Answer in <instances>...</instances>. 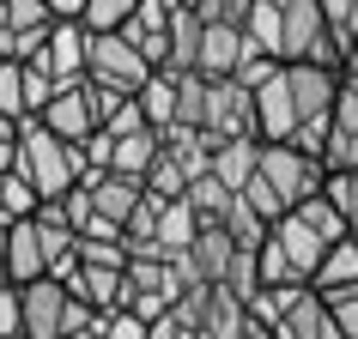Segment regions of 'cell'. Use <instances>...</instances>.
<instances>
[{"instance_id":"obj_1","label":"cell","mask_w":358,"mask_h":339,"mask_svg":"<svg viewBox=\"0 0 358 339\" xmlns=\"http://www.w3.org/2000/svg\"><path fill=\"white\" fill-rule=\"evenodd\" d=\"M346 236V218L328 194H310L292 212H280L262 236V285H316L328 248Z\"/></svg>"},{"instance_id":"obj_2","label":"cell","mask_w":358,"mask_h":339,"mask_svg":"<svg viewBox=\"0 0 358 339\" xmlns=\"http://www.w3.org/2000/svg\"><path fill=\"white\" fill-rule=\"evenodd\" d=\"M322 182H328V164H322L316 151L285 146V140H262V164H255V176L237 188V200H243L255 218H267V225H273V218H280V212H292L298 200L322 194Z\"/></svg>"},{"instance_id":"obj_3","label":"cell","mask_w":358,"mask_h":339,"mask_svg":"<svg viewBox=\"0 0 358 339\" xmlns=\"http://www.w3.org/2000/svg\"><path fill=\"white\" fill-rule=\"evenodd\" d=\"M19 327L24 339H79L97 327V309L85 297H73L55 273H43V279L19 285Z\"/></svg>"},{"instance_id":"obj_4","label":"cell","mask_w":358,"mask_h":339,"mask_svg":"<svg viewBox=\"0 0 358 339\" xmlns=\"http://www.w3.org/2000/svg\"><path fill=\"white\" fill-rule=\"evenodd\" d=\"M19 170L31 176V188L43 200L79 188L85 182V164H79V146L73 140H55L43 121H19Z\"/></svg>"},{"instance_id":"obj_5","label":"cell","mask_w":358,"mask_h":339,"mask_svg":"<svg viewBox=\"0 0 358 339\" xmlns=\"http://www.w3.org/2000/svg\"><path fill=\"white\" fill-rule=\"evenodd\" d=\"M280 61H316V67H340L346 49L322 19V0H285L280 6Z\"/></svg>"},{"instance_id":"obj_6","label":"cell","mask_w":358,"mask_h":339,"mask_svg":"<svg viewBox=\"0 0 358 339\" xmlns=\"http://www.w3.org/2000/svg\"><path fill=\"white\" fill-rule=\"evenodd\" d=\"M152 73V61L134 49L122 31H92L85 43V79L92 85H110V91H140Z\"/></svg>"},{"instance_id":"obj_7","label":"cell","mask_w":358,"mask_h":339,"mask_svg":"<svg viewBox=\"0 0 358 339\" xmlns=\"http://www.w3.org/2000/svg\"><path fill=\"white\" fill-rule=\"evenodd\" d=\"M201 128L213 133V140H237V133H255V97H249V85H237V79H213L207 73V97H201Z\"/></svg>"},{"instance_id":"obj_8","label":"cell","mask_w":358,"mask_h":339,"mask_svg":"<svg viewBox=\"0 0 358 339\" xmlns=\"http://www.w3.org/2000/svg\"><path fill=\"white\" fill-rule=\"evenodd\" d=\"M231 255H237V236H231L225 225H201V230H194V243L176 255V266H182V279H189V285H225Z\"/></svg>"},{"instance_id":"obj_9","label":"cell","mask_w":358,"mask_h":339,"mask_svg":"<svg viewBox=\"0 0 358 339\" xmlns=\"http://www.w3.org/2000/svg\"><path fill=\"white\" fill-rule=\"evenodd\" d=\"M273 339H346V333L334 327V315H328L316 285H298L285 297V309L273 315Z\"/></svg>"},{"instance_id":"obj_10","label":"cell","mask_w":358,"mask_h":339,"mask_svg":"<svg viewBox=\"0 0 358 339\" xmlns=\"http://www.w3.org/2000/svg\"><path fill=\"white\" fill-rule=\"evenodd\" d=\"M31 121H43L55 140H73V146H79V140L97 128L92 85H85V79H73V85H55V97H49V103H43V115H31Z\"/></svg>"},{"instance_id":"obj_11","label":"cell","mask_w":358,"mask_h":339,"mask_svg":"<svg viewBox=\"0 0 358 339\" xmlns=\"http://www.w3.org/2000/svg\"><path fill=\"white\" fill-rule=\"evenodd\" d=\"M85 43H92V31L79 19H55L49 24V43L37 49V67L55 85H73V79H85Z\"/></svg>"},{"instance_id":"obj_12","label":"cell","mask_w":358,"mask_h":339,"mask_svg":"<svg viewBox=\"0 0 358 339\" xmlns=\"http://www.w3.org/2000/svg\"><path fill=\"white\" fill-rule=\"evenodd\" d=\"M322 164L328 170H358V73H340V97H334Z\"/></svg>"},{"instance_id":"obj_13","label":"cell","mask_w":358,"mask_h":339,"mask_svg":"<svg viewBox=\"0 0 358 339\" xmlns=\"http://www.w3.org/2000/svg\"><path fill=\"white\" fill-rule=\"evenodd\" d=\"M85 194H92L97 218L128 225L134 206H140V194H146V182H140V176H122V170H97V176H85Z\"/></svg>"},{"instance_id":"obj_14","label":"cell","mask_w":358,"mask_h":339,"mask_svg":"<svg viewBox=\"0 0 358 339\" xmlns=\"http://www.w3.org/2000/svg\"><path fill=\"white\" fill-rule=\"evenodd\" d=\"M49 273V255H43V225L37 218H19L6 225V285H31Z\"/></svg>"},{"instance_id":"obj_15","label":"cell","mask_w":358,"mask_h":339,"mask_svg":"<svg viewBox=\"0 0 358 339\" xmlns=\"http://www.w3.org/2000/svg\"><path fill=\"white\" fill-rule=\"evenodd\" d=\"M255 140H292V91H285V67L255 85Z\"/></svg>"},{"instance_id":"obj_16","label":"cell","mask_w":358,"mask_h":339,"mask_svg":"<svg viewBox=\"0 0 358 339\" xmlns=\"http://www.w3.org/2000/svg\"><path fill=\"white\" fill-rule=\"evenodd\" d=\"M61 285H67L73 297H85L92 309H128V273H122V266H85L79 261Z\"/></svg>"},{"instance_id":"obj_17","label":"cell","mask_w":358,"mask_h":339,"mask_svg":"<svg viewBox=\"0 0 358 339\" xmlns=\"http://www.w3.org/2000/svg\"><path fill=\"white\" fill-rule=\"evenodd\" d=\"M243 49H249L243 24H207V19H201V55H194V73H213V79L237 73Z\"/></svg>"},{"instance_id":"obj_18","label":"cell","mask_w":358,"mask_h":339,"mask_svg":"<svg viewBox=\"0 0 358 339\" xmlns=\"http://www.w3.org/2000/svg\"><path fill=\"white\" fill-rule=\"evenodd\" d=\"M255 164H262V140L255 133H237V140H213V176L225 182V188H243L249 176H255Z\"/></svg>"},{"instance_id":"obj_19","label":"cell","mask_w":358,"mask_h":339,"mask_svg":"<svg viewBox=\"0 0 358 339\" xmlns=\"http://www.w3.org/2000/svg\"><path fill=\"white\" fill-rule=\"evenodd\" d=\"M158 146H164V133H158V128L110 133V170H122V176H146L152 158H158Z\"/></svg>"},{"instance_id":"obj_20","label":"cell","mask_w":358,"mask_h":339,"mask_svg":"<svg viewBox=\"0 0 358 339\" xmlns=\"http://www.w3.org/2000/svg\"><path fill=\"white\" fill-rule=\"evenodd\" d=\"M182 200L194 206V218L201 225H225L231 206H237V188H225L213 170H201V176H189V188H182Z\"/></svg>"},{"instance_id":"obj_21","label":"cell","mask_w":358,"mask_h":339,"mask_svg":"<svg viewBox=\"0 0 358 339\" xmlns=\"http://www.w3.org/2000/svg\"><path fill=\"white\" fill-rule=\"evenodd\" d=\"M37 206H43V194L31 188V176H24L19 164H13V170H0V225L37 218Z\"/></svg>"},{"instance_id":"obj_22","label":"cell","mask_w":358,"mask_h":339,"mask_svg":"<svg viewBox=\"0 0 358 339\" xmlns=\"http://www.w3.org/2000/svg\"><path fill=\"white\" fill-rule=\"evenodd\" d=\"M134 97H140V110H146V121H152L158 133H164L170 121H176V73L152 67V73H146V85H140Z\"/></svg>"},{"instance_id":"obj_23","label":"cell","mask_w":358,"mask_h":339,"mask_svg":"<svg viewBox=\"0 0 358 339\" xmlns=\"http://www.w3.org/2000/svg\"><path fill=\"white\" fill-rule=\"evenodd\" d=\"M316 285L328 291V285H358V230H346L334 248H328V261H322Z\"/></svg>"},{"instance_id":"obj_24","label":"cell","mask_w":358,"mask_h":339,"mask_svg":"<svg viewBox=\"0 0 358 339\" xmlns=\"http://www.w3.org/2000/svg\"><path fill=\"white\" fill-rule=\"evenodd\" d=\"M140 182H146V194H158V200H182V188H189V170H182L164 146H158V158H152V170L140 176Z\"/></svg>"},{"instance_id":"obj_25","label":"cell","mask_w":358,"mask_h":339,"mask_svg":"<svg viewBox=\"0 0 358 339\" xmlns=\"http://www.w3.org/2000/svg\"><path fill=\"white\" fill-rule=\"evenodd\" d=\"M0 24L6 31H49L55 13H49V0H0Z\"/></svg>"},{"instance_id":"obj_26","label":"cell","mask_w":358,"mask_h":339,"mask_svg":"<svg viewBox=\"0 0 358 339\" xmlns=\"http://www.w3.org/2000/svg\"><path fill=\"white\" fill-rule=\"evenodd\" d=\"M322 194L340 206V218H346V230H358V170H328V182H322Z\"/></svg>"},{"instance_id":"obj_27","label":"cell","mask_w":358,"mask_h":339,"mask_svg":"<svg viewBox=\"0 0 358 339\" xmlns=\"http://www.w3.org/2000/svg\"><path fill=\"white\" fill-rule=\"evenodd\" d=\"M322 291V285H316ZM322 303H328V315H334V327L346 339H358V285H328L322 291Z\"/></svg>"},{"instance_id":"obj_28","label":"cell","mask_w":358,"mask_h":339,"mask_svg":"<svg viewBox=\"0 0 358 339\" xmlns=\"http://www.w3.org/2000/svg\"><path fill=\"white\" fill-rule=\"evenodd\" d=\"M19 91H24V121H31V115H43V103L55 97V79L43 73L37 61H19Z\"/></svg>"},{"instance_id":"obj_29","label":"cell","mask_w":358,"mask_h":339,"mask_svg":"<svg viewBox=\"0 0 358 339\" xmlns=\"http://www.w3.org/2000/svg\"><path fill=\"white\" fill-rule=\"evenodd\" d=\"M134 6H140V0H85V31H122V24L134 19Z\"/></svg>"},{"instance_id":"obj_30","label":"cell","mask_w":358,"mask_h":339,"mask_svg":"<svg viewBox=\"0 0 358 339\" xmlns=\"http://www.w3.org/2000/svg\"><path fill=\"white\" fill-rule=\"evenodd\" d=\"M97 339H146V321L134 315V309H97Z\"/></svg>"},{"instance_id":"obj_31","label":"cell","mask_w":358,"mask_h":339,"mask_svg":"<svg viewBox=\"0 0 358 339\" xmlns=\"http://www.w3.org/2000/svg\"><path fill=\"white\" fill-rule=\"evenodd\" d=\"M322 19H328V31L340 37V49L358 37V0H322ZM346 67V61H340Z\"/></svg>"},{"instance_id":"obj_32","label":"cell","mask_w":358,"mask_h":339,"mask_svg":"<svg viewBox=\"0 0 358 339\" xmlns=\"http://www.w3.org/2000/svg\"><path fill=\"white\" fill-rule=\"evenodd\" d=\"M6 333H24V327H19V285L0 279V339Z\"/></svg>"},{"instance_id":"obj_33","label":"cell","mask_w":358,"mask_h":339,"mask_svg":"<svg viewBox=\"0 0 358 339\" xmlns=\"http://www.w3.org/2000/svg\"><path fill=\"white\" fill-rule=\"evenodd\" d=\"M55 19H85V0H49Z\"/></svg>"},{"instance_id":"obj_34","label":"cell","mask_w":358,"mask_h":339,"mask_svg":"<svg viewBox=\"0 0 358 339\" xmlns=\"http://www.w3.org/2000/svg\"><path fill=\"white\" fill-rule=\"evenodd\" d=\"M19 164V133H13V140H0V170H13Z\"/></svg>"},{"instance_id":"obj_35","label":"cell","mask_w":358,"mask_h":339,"mask_svg":"<svg viewBox=\"0 0 358 339\" xmlns=\"http://www.w3.org/2000/svg\"><path fill=\"white\" fill-rule=\"evenodd\" d=\"M340 73H358V37L346 43V67H340Z\"/></svg>"},{"instance_id":"obj_36","label":"cell","mask_w":358,"mask_h":339,"mask_svg":"<svg viewBox=\"0 0 358 339\" xmlns=\"http://www.w3.org/2000/svg\"><path fill=\"white\" fill-rule=\"evenodd\" d=\"M0 279H6V225H0Z\"/></svg>"},{"instance_id":"obj_37","label":"cell","mask_w":358,"mask_h":339,"mask_svg":"<svg viewBox=\"0 0 358 339\" xmlns=\"http://www.w3.org/2000/svg\"><path fill=\"white\" fill-rule=\"evenodd\" d=\"M182 6H201V0H182Z\"/></svg>"},{"instance_id":"obj_38","label":"cell","mask_w":358,"mask_h":339,"mask_svg":"<svg viewBox=\"0 0 358 339\" xmlns=\"http://www.w3.org/2000/svg\"><path fill=\"white\" fill-rule=\"evenodd\" d=\"M79 339H97V333H79Z\"/></svg>"}]
</instances>
